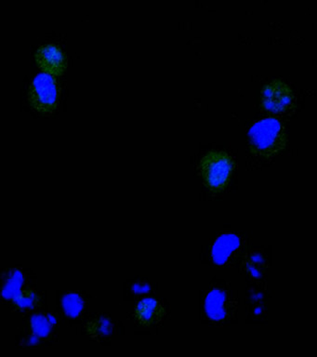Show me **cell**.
<instances>
[{
    "label": "cell",
    "mask_w": 317,
    "mask_h": 357,
    "mask_svg": "<svg viewBox=\"0 0 317 357\" xmlns=\"http://www.w3.org/2000/svg\"><path fill=\"white\" fill-rule=\"evenodd\" d=\"M249 136L253 149L261 155H275L282 149L285 142L283 126L275 119H266L256 123Z\"/></svg>",
    "instance_id": "1"
},
{
    "label": "cell",
    "mask_w": 317,
    "mask_h": 357,
    "mask_svg": "<svg viewBox=\"0 0 317 357\" xmlns=\"http://www.w3.org/2000/svg\"><path fill=\"white\" fill-rule=\"evenodd\" d=\"M292 100L291 89L281 81H272L263 91V105L270 111L279 113L288 108Z\"/></svg>",
    "instance_id": "7"
},
{
    "label": "cell",
    "mask_w": 317,
    "mask_h": 357,
    "mask_svg": "<svg viewBox=\"0 0 317 357\" xmlns=\"http://www.w3.org/2000/svg\"><path fill=\"white\" fill-rule=\"evenodd\" d=\"M232 307L229 296L224 289L215 287L206 295L204 308L206 315L213 322L226 319Z\"/></svg>",
    "instance_id": "6"
},
{
    "label": "cell",
    "mask_w": 317,
    "mask_h": 357,
    "mask_svg": "<svg viewBox=\"0 0 317 357\" xmlns=\"http://www.w3.org/2000/svg\"><path fill=\"white\" fill-rule=\"evenodd\" d=\"M63 312L69 318H77L85 307L84 298L77 293H68L62 300Z\"/></svg>",
    "instance_id": "11"
},
{
    "label": "cell",
    "mask_w": 317,
    "mask_h": 357,
    "mask_svg": "<svg viewBox=\"0 0 317 357\" xmlns=\"http://www.w3.org/2000/svg\"><path fill=\"white\" fill-rule=\"evenodd\" d=\"M233 162L227 153L212 152L202 158L199 172L206 185L211 190L224 188L232 174Z\"/></svg>",
    "instance_id": "2"
},
{
    "label": "cell",
    "mask_w": 317,
    "mask_h": 357,
    "mask_svg": "<svg viewBox=\"0 0 317 357\" xmlns=\"http://www.w3.org/2000/svg\"><path fill=\"white\" fill-rule=\"evenodd\" d=\"M56 319L52 315L36 314L31 319L33 332L38 337H48L52 331Z\"/></svg>",
    "instance_id": "12"
},
{
    "label": "cell",
    "mask_w": 317,
    "mask_h": 357,
    "mask_svg": "<svg viewBox=\"0 0 317 357\" xmlns=\"http://www.w3.org/2000/svg\"><path fill=\"white\" fill-rule=\"evenodd\" d=\"M151 290V284L147 281H137L132 284V291L135 295L147 294Z\"/></svg>",
    "instance_id": "13"
},
{
    "label": "cell",
    "mask_w": 317,
    "mask_h": 357,
    "mask_svg": "<svg viewBox=\"0 0 317 357\" xmlns=\"http://www.w3.org/2000/svg\"><path fill=\"white\" fill-rule=\"evenodd\" d=\"M38 66L51 75H61L65 68V59L62 50L54 44L41 47L36 55Z\"/></svg>",
    "instance_id": "8"
},
{
    "label": "cell",
    "mask_w": 317,
    "mask_h": 357,
    "mask_svg": "<svg viewBox=\"0 0 317 357\" xmlns=\"http://www.w3.org/2000/svg\"><path fill=\"white\" fill-rule=\"evenodd\" d=\"M26 276L18 269L10 270L2 280V297L21 310L34 308L37 303V292L26 287Z\"/></svg>",
    "instance_id": "3"
},
{
    "label": "cell",
    "mask_w": 317,
    "mask_h": 357,
    "mask_svg": "<svg viewBox=\"0 0 317 357\" xmlns=\"http://www.w3.org/2000/svg\"><path fill=\"white\" fill-rule=\"evenodd\" d=\"M29 100L33 107L41 113H52L54 110L58 102V89L51 74L40 73L33 79Z\"/></svg>",
    "instance_id": "4"
},
{
    "label": "cell",
    "mask_w": 317,
    "mask_h": 357,
    "mask_svg": "<svg viewBox=\"0 0 317 357\" xmlns=\"http://www.w3.org/2000/svg\"><path fill=\"white\" fill-rule=\"evenodd\" d=\"M88 334L94 340L107 339L114 332V324L107 317H97L88 323Z\"/></svg>",
    "instance_id": "10"
},
{
    "label": "cell",
    "mask_w": 317,
    "mask_h": 357,
    "mask_svg": "<svg viewBox=\"0 0 317 357\" xmlns=\"http://www.w3.org/2000/svg\"><path fill=\"white\" fill-rule=\"evenodd\" d=\"M133 317L139 325L144 326L155 325L163 319L162 304L155 298H144L136 305Z\"/></svg>",
    "instance_id": "9"
},
{
    "label": "cell",
    "mask_w": 317,
    "mask_h": 357,
    "mask_svg": "<svg viewBox=\"0 0 317 357\" xmlns=\"http://www.w3.org/2000/svg\"><path fill=\"white\" fill-rule=\"evenodd\" d=\"M243 248V237L238 234H224L214 242L211 258L218 266H224L238 258Z\"/></svg>",
    "instance_id": "5"
}]
</instances>
